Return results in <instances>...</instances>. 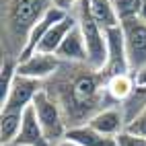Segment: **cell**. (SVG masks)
I'll return each mask as SVG.
<instances>
[{"label": "cell", "mask_w": 146, "mask_h": 146, "mask_svg": "<svg viewBox=\"0 0 146 146\" xmlns=\"http://www.w3.org/2000/svg\"><path fill=\"white\" fill-rule=\"evenodd\" d=\"M33 107H35V113H37V119H39L43 134L47 142L52 146H56L60 140L66 138V132H68V123L64 119V113L60 109V105L56 103V99L47 93L45 89H41L37 93V97L33 99Z\"/></svg>", "instance_id": "277c9868"}, {"label": "cell", "mask_w": 146, "mask_h": 146, "mask_svg": "<svg viewBox=\"0 0 146 146\" xmlns=\"http://www.w3.org/2000/svg\"><path fill=\"white\" fill-rule=\"evenodd\" d=\"M56 56L60 58L62 62H76V64H86L89 62L86 43H84V37H82L80 29H78V23H76V27L66 35V39L62 41L60 47H58Z\"/></svg>", "instance_id": "8fae6325"}, {"label": "cell", "mask_w": 146, "mask_h": 146, "mask_svg": "<svg viewBox=\"0 0 146 146\" xmlns=\"http://www.w3.org/2000/svg\"><path fill=\"white\" fill-rule=\"evenodd\" d=\"M13 146H17V144H13Z\"/></svg>", "instance_id": "4316f807"}, {"label": "cell", "mask_w": 146, "mask_h": 146, "mask_svg": "<svg viewBox=\"0 0 146 146\" xmlns=\"http://www.w3.org/2000/svg\"><path fill=\"white\" fill-rule=\"evenodd\" d=\"M66 138H72V140H76L82 146H117V138H113V136H105L101 132L93 130L89 123L68 128Z\"/></svg>", "instance_id": "5bb4252c"}, {"label": "cell", "mask_w": 146, "mask_h": 146, "mask_svg": "<svg viewBox=\"0 0 146 146\" xmlns=\"http://www.w3.org/2000/svg\"><path fill=\"white\" fill-rule=\"evenodd\" d=\"M105 37H107V64L103 68V76L109 78V76H115V74L132 72L130 62H128V52H125L121 25L105 29Z\"/></svg>", "instance_id": "8992f818"}, {"label": "cell", "mask_w": 146, "mask_h": 146, "mask_svg": "<svg viewBox=\"0 0 146 146\" xmlns=\"http://www.w3.org/2000/svg\"><path fill=\"white\" fill-rule=\"evenodd\" d=\"M91 13L95 17V21L99 23L103 29H111L119 25V19L115 15V8L111 4V0H89Z\"/></svg>", "instance_id": "ac0fdd59"}, {"label": "cell", "mask_w": 146, "mask_h": 146, "mask_svg": "<svg viewBox=\"0 0 146 146\" xmlns=\"http://www.w3.org/2000/svg\"><path fill=\"white\" fill-rule=\"evenodd\" d=\"M56 146H82V144H78L76 140H72V138H64V140H60Z\"/></svg>", "instance_id": "d4e9b609"}, {"label": "cell", "mask_w": 146, "mask_h": 146, "mask_svg": "<svg viewBox=\"0 0 146 146\" xmlns=\"http://www.w3.org/2000/svg\"><path fill=\"white\" fill-rule=\"evenodd\" d=\"M23 113H25V111H23ZM23 113L0 111V142H2V146H11V144H15L19 132H21Z\"/></svg>", "instance_id": "2e32d148"}, {"label": "cell", "mask_w": 146, "mask_h": 146, "mask_svg": "<svg viewBox=\"0 0 146 146\" xmlns=\"http://www.w3.org/2000/svg\"><path fill=\"white\" fill-rule=\"evenodd\" d=\"M66 15H68V13L62 11V8H58V6H52L50 11L45 13V17L33 27V31L29 33V39H27V45H25V50H23L21 60H23V58H27V56H31L33 52H37V47H39V43L43 41V37L47 35V31H50V29H52L58 21H62Z\"/></svg>", "instance_id": "7c38bea8"}, {"label": "cell", "mask_w": 146, "mask_h": 146, "mask_svg": "<svg viewBox=\"0 0 146 146\" xmlns=\"http://www.w3.org/2000/svg\"><path fill=\"white\" fill-rule=\"evenodd\" d=\"M107 78L103 72L91 68L89 64L62 62L58 72L43 82V89L60 105L68 128L84 125L95 113L105 107L117 105L107 95Z\"/></svg>", "instance_id": "6da1fadb"}, {"label": "cell", "mask_w": 146, "mask_h": 146, "mask_svg": "<svg viewBox=\"0 0 146 146\" xmlns=\"http://www.w3.org/2000/svg\"><path fill=\"white\" fill-rule=\"evenodd\" d=\"M119 25H121V31H123L130 70H132V74H136L138 70H142L146 66V21L136 17V19L119 23Z\"/></svg>", "instance_id": "5b68a950"}, {"label": "cell", "mask_w": 146, "mask_h": 146, "mask_svg": "<svg viewBox=\"0 0 146 146\" xmlns=\"http://www.w3.org/2000/svg\"><path fill=\"white\" fill-rule=\"evenodd\" d=\"M140 19H144V21H146V0L142 2V11H140Z\"/></svg>", "instance_id": "484cf974"}, {"label": "cell", "mask_w": 146, "mask_h": 146, "mask_svg": "<svg viewBox=\"0 0 146 146\" xmlns=\"http://www.w3.org/2000/svg\"><path fill=\"white\" fill-rule=\"evenodd\" d=\"M78 23V29L84 37L86 43V54H89V64L91 68L103 72V68L107 64V37H105V29L95 21V17L91 13L89 0H78L76 6L70 11Z\"/></svg>", "instance_id": "3957f363"}, {"label": "cell", "mask_w": 146, "mask_h": 146, "mask_svg": "<svg viewBox=\"0 0 146 146\" xmlns=\"http://www.w3.org/2000/svg\"><path fill=\"white\" fill-rule=\"evenodd\" d=\"M54 6V0H2V58L21 60L29 33Z\"/></svg>", "instance_id": "7a4b0ae2"}, {"label": "cell", "mask_w": 146, "mask_h": 146, "mask_svg": "<svg viewBox=\"0 0 146 146\" xmlns=\"http://www.w3.org/2000/svg\"><path fill=\"white\" fill-rule=\"evenodd\" d=\"M17 60H6L2 58L0 64V103H4V99L8 97V91L13 86V80L17 76Z\"/></svg>", "instance_id": "d6986e66"}, {"label": "cell", "mask_w": 146, "mask_h": 146, "mask_svg": "<svg viewBox=\"0 0 146 146\" xmlns=\"http://www.w3.org/2000/svg\"><path fill=\"white\" fill-rule=\"evenodd\" d=\"M76 27V19L72 13H68L62 21H58L50 31H47V35L43 37V41L39 43V47H37V52H43V54H54L58 52V47L62 45V41L66 39V35L72 31V29Z\"/></svg>", "instance_id": "4fadbf2b"}, {"label": "cell", "mask_w": 146, "mask_h": 146, "mask_svg": "<svg viewBox=\"0 0 146 146\" xmlns=\"http://www.w3.org/2000/svg\"><path fill=\"white\" fill-rule=\"evenodd\" d=\"M142 2H144V0H111V4L115 8V15H117L119 23L140 17Z\"/></svg>", "instance_id": "ffe728a7"}, {"label": "cell", "mask_w": 146, "mask_h": 146, "mask_svg": "<svg viewBox=\"0 0 146 146\" xmlns=\"http://www.w3.org/2000/svg\"><path fill=\"white\" fill-rule=\"evenodd\" d=\"M119 107H121V113H123V117H125V125H128L130 121H134L146 109V86L136 84L134 93L123 103H119Z\"/></svg>", "instance_id": "e0dca14e"}, {"label": "cell", "mask_w": 146, "mask_h": 146, "mask_svg": "<svg viewBox=\"0 0 146 146\" xmlns=\"http://www.w3.org/2000/svg\"><path fill=\"white\" fill-rule=\"evenodd\" d=\"M62 66V60L54 54H43V52H33L31 56L19 60L17 64V74L27 76V78L35 80H50L52 76L58 72V68Z\"/></svg>", "instance_id": "ba28073f"}, {"label": "cell", "mask_w": 146, "mask_h": 146, "mask_svg": "<svg viewBox=\"0 0 146 146\" xmlns=\"http://www.w3.org/2000/svg\"><path fill=\"white\" fill-rule=\"evenodd\" d=\"M89 125L93 130L105 134V136L117 138V136L125 130V117L121 113V107L119 105L105 107V109H101L99 113H95L93 117L89 119Z\"/></svg>", "instance_id": "30bf717a"}, {"label": "cell", "mask_w": 146, "mask_h": 146, "mask_svg": "<svg viewBox=\"0 0 146 146\" xmlns=\"http://www.w3.org/2000/svg\"><path fill=\"white\" fill-rule=\"evenodd\" d=\"M117 146H146V138H140V136H134L130 132H121L117 136Z\"/></svg>", "instance_id": "7402d4cb"}, {"label": "cell", "mask_w": 146, "mask_h": 146, "mask_svg": "<svg viewBox=\"0 0 146 146\" xmlns=\"http://www.w3.org/2000/svg\"><path fill=\"white\" fill-rule=\"evenodd\" d=\"M43 89V82L41 80H35V78H27V76L17 74L13 86L8 91V97L4 99V103H0L2 109L0 111H15V113H23L29 105L33 103V99L37 97Z\"/></svg>", "instance_id": "52a82bcc"}, {"label": "cell", "mask_w": 146, "mask_h": 146, "mask_svg": "<svg viewBox=\"0 0 146 146\" xmlns=\"http://www.w3.org/2000/svg\"><path fill=\"white\" fill-rule=\"evenodd\" d=\"M136 76V84H140V86H146V66L142 68V70H138L134 74Z\"/></svg>", "instance_id": "cb8c5ba5"}, {"label": "cell", "mask_w": 146, "mask_h": 146, "mask_svg": "<svg viewBox=\"0 0 146 146\" xmlns=\"http://www.w3.org/2000/svg\"><path fill=\"white\" fill-rule=\"evenodd\" d=\"M125 132H130L134 136H140V138H146V109L134 121H130L128 125H125Z\"/></svg>", "instance_id": "44dd1931"}, {"label": "cell", "mask_w": 146, "mask_h": 146, "mask_svg": "<svg viewBox=\"0 0 146 146\" xmlns=\"http://www.w3.org/2000/svg\"><path fill=\"white\" fill-rule=\"evenodd\" d=\"M15 144L17 146H52L50 142H47L45 134H43V128H41L39 119H37V113H35L33 103L29 105L27 109H25V113H23L21 132H19Z\"/></svg>", "instance_id": "9c48e42d"}, {"label": "cell", "mask_w": 146, "mask_h": 146, "mask_svg": "<svg viewBox=\"0 0 146 146\" xmlns=\"http://www.w3.org/2000/svg\"><path fill=\"white\" fill-rule=\"evenodd\" d=\"M107 95L113 103H123L128 97L134 93L136 89V76L132 72H125V74H115V76H109L107 78Z\"/></svg>", "instance_id": "9a60e30c"}, {"label": "cell", "mask_w": 146, "mask_h": 146, "mask_svg": "<svg viewBox=\"0 0 146 146\" xmlns=\"http://www.w3.org/2000/svg\"><path fill=\"white\" fill-rule=\"evenodd\" d=\"M76 2H78V0H54V6L62 8V11H66V13H70L72 8L76 6Z\"/></svg>", "instance_id": "603a6c76"}]
</instances>
